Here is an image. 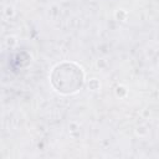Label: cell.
I'll return each instance as SVG.
<instances>
[{
  "label": "cell",
  "mask_w": 159,
  "mask_h": 159,
  "mask_svg": "<svg viewBox=\"0 0 159 159\" xmlns=\"http://www.w3.org/2000/svg\"><path fill=\"white\" fill-rule=\"evenodd\" d=\"M51 83L60 93H75L83 84V71L80 66L72 62L58 63L51 72Z\"/></svg>",
  "instance_id": "6da1fadb"
}]
</instances>
